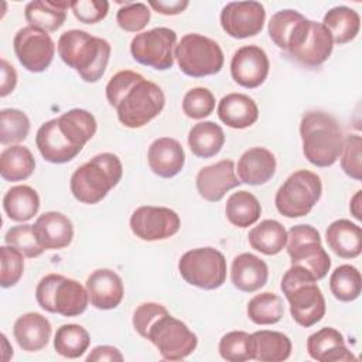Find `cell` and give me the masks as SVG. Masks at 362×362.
Here are the masks:
<instances>
[{"mask_svg":"<svg viewBox=\"0 0 362 362\" xmlns=\"http://www.w3.org/2000/svg\"><path fill=\"white\" fill-rule=\"evenodd\" d=\"M328 247L342 259H355L362 252V229L349 219H337L325 230Z\"/></svg>","mask_w":362,"mask_h":362,"instance_id":"28","label":"cell"},{"mask_svg":"<svg viewBox=\"0 0 362 362\" xmlns=\"http://www.w3.org/2000/svg\"><path fill=\"white\" fill-rule=\"evenodd\" d=\"M57 49L62 62L75 69L88 83H95L103 76L112 52L105 38L76 28L59 35Z\"/></svg>","mask_w":362,"mask_h":362,"instance_id":"3","label":"cell"},{"mask_svg":"<svg viewBox=\"0 0 362 362\" xmlns=\"http://www.w3.org/2000/svg\"><path fill=\"white\" fill-rule=\"evenodd\" d=\"M150 170L161 178H173L181 173L185 164V151L181 143L173 137L156 139L147 151Z\"/></svg>","mask_w":362,"mask_h":362,"instance_id":"21","label":"cell"},{"mask_svg":"<svg viewBox=\"0 0 362 362\" xmlns=\"http://www.w3.org/2000/svg\"><path fill=\"white\" fill-rule=\"evenodd\" d=\"M0 286L8 288L16 286L24 272V255L13 246L3 245L0 247Z\"/></svg>","mask_w":362,"mask_h":362,"instance_id":"45","label":"cell"},{"mask_svg":"<svg viewBox=\"0 0 362 362\" xmlns=\"http://www.w3.org/2000/svg\"><path fill=\"white\" fill-rule=\"evenodd\" d=\"M269 277V267L264 260L253 253L238 255L230 266V281L235 288L243 293L260 290Z\"/></svg>","mask_w":362,"mask_h":362,"instance_id":"26","label":"cell"},{"mask_svg":"<svg viewBox=\"0 0 362 362\" xmlns=\"http://www.w3.org/2000/svg\"><path fill=\"white\" fill-rule=\"evenodd\" d=\"M17 85V72L13 65H10L4 58H1V82H0V96L6 98L10 95Z\"/></svg>","mask_w":362,"mask_h":362,"instance_id":"51","label":"cell"},{"mask_svg":"<svg viewBox=\"0 0 362 362\" xmlns=\"http://www.w3.org/2000/svg\"><path fill=\"white\" fill-rule=\"evenodd\" d=\"M262 206L259 199L249 191L233 192L225 205L226 219L238 228H249L260 218Z\"/></svg>","mask_w":362,"mask_h":362,"instance_id":"36","label":"cell"},{"mask_svg":"<svg viewBox=\"0 0 362 362\" xmlns=\"http://www.w3.org/2000/svg\"><path fill=\"white\" fill-rule=\"evenodd\" d=\"M86 361L88 362H103V361L122 362L123 361V355H122V352L116 346H112V345H98L86 356Z\"/></svg>","mask_w":362,"mask_h":362,"instance_id":"50","label":"cell"},{"mask_svg":"<svg viewBox=\"0 0 362 362\" xmlns=\"http://www.w3.org/2000/svg\"><path fill=\"white\" fill-rule=\"evenodd\" d=\"M247 240L252 249L266 256H274L284 249L287 243V230L279 221L264 219L249 230Z\"/></svg>","mask_w":362,"mask_h":362,"instance_id":"33","label":"cell"},{"mask_svg":"<svg viewBox=\"0 0 362 362\" xmlns=\"http://www.w3.org/2000/svg\"><path fill=\"white\" fill-rule=\"evenodd\" d=\"M3 209L11 221L27 222L37 215L40 197L30 185L11 187L3 197Z\"/></svg>","mask_w":362,"mask_h":362,"instance_id":"32","label":"cell"},{"mask_svg":"<svg viewBox=\"0 0 362 362\" xmlns=\"http://www.w3.org/2000/svg\"><path fill=\"white\" fill-rule=\"evenodd\" d=\"M122 175L120 158L113 153H100L74 171L69 188L76 201L93 205L100 202L119 184Z\"/></svg>","mask_w":362,"mask_h":362,"instance_id":"5","label":"cell"},{"mask_svg":"<svg viewBox=\"0 0 362 362\" xmlns=\"http://www.w3.org/2000/svg\"><path fill=\"white\" fill-rule=\"evenodd\" d=\"M18 62L30 72H44L55 55V44L48 33L27 25L20 28L13 40Z\"/></svg>","mask_w":362,"mask_h":362,"instance_id":"14","label":"cell"},{"mask_svg":"<svg viewBox=\"0 0 362 362\" xmlns=\"http://www.w3.org/2000/svg\"><path fill=\"white\" fill-rule=\"evenodd\" d=\"M89 344V332L78 324L61 325L54 337L55 352L68 359H76L82 356L88 351Z\"/></svg>","mask_w":362,"mask_h":362,"instance_id":"37","label":"cell"},{"mask_svg":"<svg viewBox=\"0 0 362 362\" xmlns=\"http://www.w3.org/2000/svg\"><path fill=\"white\" fill-rule=\"evenodd\" d=\"M181 226L180 216L167 206L143 205L130 216V229L141 240L154 242L174 236Z\"/></svg>","mask_w":362,"mask_h":362,"instance_id":"15","label":"cell"},{"mask_svg":"<svg viewBox=\"0 0 362 362\" xmlns=\"http://www.w3.org/2000/svg\"><path fill=\"white\" fill-rule=\"evenodd\" d=\"M300 136L305 158L315 167L335 164L344 146V133L338 120L322 110H308L301 116Z\"/></svg>","mask_w":362,"mask_h":362,"instance_id":"4","label":"cell"},{"mask_svg":"<svg viewBox=\"0 0 362 362\" xmlns=\"http://www.w3.org/2000/svg\"><path fill=\"white\" fill-rule=\"evenodd\" d=\"M215 109L214 93L202 86L189 89L182 98V112L189 119H204L209 116Z\"/></svg>","mask_w":362,"mask_h":362,"instance_id":"44","label":"cell"},{"mask_svg":"<svg viewBox=\"0 0 362 362\" xmlns=\"http://www.w3.org/2000/svg\"><path fill=\"white\" fill-rule=\"evenodd\" d=\"M105 93L119 122L129 129L146 126L161 113L165 105L161 88L130 69L116 72L109 79Z\"/></svg>","mask_w":362,"mask_h":362,"instance_id":"1","label":"cell"},{"mask_svg":"<svg viewBox=\"0 0 362 362\" xmlns=\"http://www.w3.org/2000/svg\"><path fill=\"white\" fill-rule=\"evenodd\" d=\"M286 245L291 266L304 267L317 281L328 274L331 257L322 247L320 232L314 226L305 223L291 226Z\"/></svg>","mask_w":362,"mask_h":362,"instance_id":"11","label":"cell"},{"mask_svg":"<svg viewBox=\"0 0 362 362\" xmlns=\"http://www.w3.org/2000/svg\"><path fill=\"white\" fill-rule=\"evenodd\" d=\"M181 277L202 290H215L226 280V259L215 247H197L185 252L178 260Z\"/></svg>","mask_w":362,"mask_h":362,"instance_id":"10","label":"cell"},{"mask_svg":"<svg viewBox=\"0 0 362 362\" xmlns=\"http://www.w3.org/2000/svg\"><path fill=\"white\" fill-rule=\"evenodd\" d=\"M71 10L81 23L96 24L107 16L109 3L106 0H76L71 1Z\"/></svg>","mask_w":362,"mask_h":362,"instance_id":"48","label":"cell"},{"mask_svg":"<svg viewBox=\"0 0 362 362\" xmlns=\"http://www.w3.org/2000/svg\"><path fill=\"white\" fill-rule=\"evenodd\" d=\"M255 359L260 362H283L291 355L290 338L279 331L260 329L252 334Z\"/></svg>","mask_w":362,"mask_h":362,"instance_id":"31","label":"cell"},{"mask_svg":"<svg viewBox=\"0 0 362 362\" xmlns=\"http://www.w3.org/2000/svg\"><path fill=\"white\" fill-rule=\"evenodd\" d=\"M28 132L30 119L23 110L8 107L0 112V143L3 146H13L24 141Z\"/></svg>","mask_w":362,"mask_h":362,"instance_id":"41","label":"cell"},{"mask_svg":"<svg viewBox=\"0 0 362 362\" xmlns=\"http://www.w3.org/2000/svg\"><path fill=\"white\" fill-rule=\"evenodd\" d=\"M270 62L263 48L243 45L235 51L230 59L232 79L242 88H259L267 78Z\"/></svg>","mask_w":362,"mask_h":362,"instance_id":"17","label":"cell"},{"mask_svg":"<svg viewBox=\"0 0 362 362\" xmlns=\"http://www.w3.org/2000/svg\"><path fill=\"white\" fill-rule=\"evenodd\" d=\"M223 31L236 40L257 35L266 21V10L259 1H230L221 11Z\"/></svg>","mask_w":362,"mask_h":362,"instance_id":"16","label":"cell"},{"mask_svg":"<svg viewBox=\"0 0 362 362\" xmlns=\"http://www.w3.org/2000/svg\"><path fill=\"white\" fill-rule=\"evenodd\" d=\"M218 351L222 359L228 362H245L255 359L252 334L245 331H230L221 338Z\"/></svg>","mask_w":362,"mask_h":362,"instance_id":"42","label":"cell"},{"mask_svg":"<svg viewBox=\"0 0 362 362\" xmlns=\"http://www.w3.org/2000/svg\"><path fill=\"white\" fill-rule=\"evenodd\" d=\"M322 24L329 31L334 42L344 45L358 35L361 17L351 7L337 6L325 13Z\"/></svg>","mask_w":362,"mask_h":362,"instance_id":"34","label":"cell"},{"mask_svg":"<svg viewBox=\"0 0 362 362\" xmlns=\"http://www.w3.org/2000/svg\"><path fill=\"white\" fill-rule=\"evenodd\" d=\"M35 300L38 305L52 314L64 317H76L85 313L89 294L86 287L74 279L51 273L44 276L35 287Z\"/></svg>","mask_w":362,"mask_h":362,"instance_id":"7","label":"cell"},{"mask_svg":"<svg viewBox=\"0 0 362 362\" xmlns=\"http://www.w3.org/2000/svg\"><path fill=\"white\" fill-rule=\"evenodd\" d=\"M150 16L147 4L127 1L117 10L116 21L122 30L127 33H139L148 24Z\"/></svg>","mask_w":362,"mask_h":362,"instance_id":"47","label":"cell"},{"mask_svg":"<svg viewBox=\"0 0 362 362\" xmlns=\"http://www.w3.org/2000/svg\"><path fill=\"white\" fill-rule=\"evenodd\" d=\"M98 123L85 109H71L40 126L35 146L42 158L52 164L74 160L83 146L95 136Z\"/></svg>","mask_w":362,"mask_h":362,"instance_id":"2","label":"cell"},{"mask_svg":"<svg viewBox=\"0 0 362 362\" xmlns=\"http://www.w3.org/2000/svg\"><path fill=\"white\" fill-rule=\"evenodd\" d=\"M148 6L160 14L177 16V14L182 13L189 6V1H187V0H173V1L158 0V1H148Z\"/></svg>","mask_w":362,"mask_h":362,"instance_id":"52","label":"cell"},{"mask_svg":"<svg viewBox=\"0 0 362 362\" xmlns=\"http://www.w3.org/2000/svg\"><path fill=\"white\" fill-rule=\"evenodd\" d=\"M146 339H148L165 361H181L189 356L197 345V335L181 320L174 318L168 311L161 314L148 327Z\"/></svg>","mask_w":362,"mask_h":362,"instance_id":"12","label":"cell"},{"mask_svg":"<svg viewBox=\"0 0 362 362\" xmlns=\"http://www.w3.org/2000/svg\"><path fill=\"white\" fill-rule=\"evenodd\" d=\"M40 245L47 249H64L74 239V225L68 216L57 211L44 212L33 225Z\"/></svg>","mask_w":362,"mask_h":362,"instance_id":"23","label":"cell"},{"mask_svg":"<svg viewBox=\"0 0 362 362\" xmlns=\"http://www.w3.org/2000/svg\"><path fill=\"white\" fill-rule=\"evenodd\" d=\"M304 16L296 10L286 8L274 13L269 21V35L272 41L283 51H287V47L297 31L298 25L304 21Z\"/></svg>","mask_w":362,"mask_h":362,"instance_id":"40","label":"cell"},{"mask_svg":"<svg viewBox=\"0 0 362 362\" xmlns=\"http://www.w3.org/2000/svg\"><path fill=\"white\" fill-rule=\"evenodd\" d=\"M52 334L51 322L40 313L20 315L13 327V335L18 346L27 352H37L48 345Z\"/></svg>","mask_w":362,"mask_h":362,"instance_id":"25","label":"cell"},{"mask_svg":"<svg viewBox=\"0 0 362 362\" xmlns=\"http://www.w3.org/2000/svg\"><path fill=\"white\" fill-rule=\"evenodd\" d=\"M177 34L168 27H156L136 34L130 42L133 59L157 71H167L174 65Z\"/></svg>","mask_w":362,"mask_h":362,"instance_id":"13","label":"cell"},{"mask_svg":"<svg viewBox=\"0 0 362 362\" xmlns=\"http://www.w3.org/2000/svg\"><path fill=\"white\" fill-rule=\"evenodd\" d=\"M307 352L318 362H356V356L346 348L344 335L324 327L307 338Z\"/></svg>","mask_w":362,"mask_h":362,"instance_id":"22","label":"cell"},{"mask_svg":"<svg viewBox=\"0 0 362 362\" xmlns=\"http://www.w3.org/2000/svg\"><path fill=\"white\" fill-rule=\"evenodd\" d=\"M361 204H362V191L358 189L355 192V195L351 198V204H349V211L352 214V216L358 221H362V211H361Z\"/></svg>","mask_w":362,"mask_h":362,"instance_id":"53","label":"cell"},{"mask_svg":"<svg viewBox=\"0 0 362 362\" xmlns=\"http://www.w3.org/2000/svg\"><path fill=\"white\" fill-rule=\"evenodd\" d=\"M4 242H6V245L13 246L17 250H20L28 259L38 257L45 250L40 245V242L34 233L33 225H27V223L11 226L4 235Z\"/></svg>","mask_w":362,"mask_h":362,"instance_id":"43","label":"cell"},{"mask_svg":"<svg viewBox=\"0 0 362 362\" xmlns=\"http://www.w3.org/2000/svg\"><path fill=\"white\" fill-rule=\"evenodd\" d=\"M223 144L225 133L215 122H199L188 132V146L195 157L211 158L222 150Z\"/></svg>","mask_w":362,"mask_h":362,"instance_id":"30","label":"cell"},{"mask_svg":"<svg viewBox=\"0 0 362 362\" xmlns=\"http://www.w3.org/2000/svg\"><path fill=\"white\" fill-rule=\"evenodd\" d=\"M218 116L223 124L232 129H246L259 119L256 102L245 93H228L218 103Z\"/></svg>","mask_w":362,"mask_h":362,"instance_id":"27","label":"cell"},{"mask_svg":"<svg viewBox=\"0 0 362 362\" xmlns=\"http://www.w3.org/2000/svg\"><path fill=\"white\" fill-rule=\"evenodd\" d=\"M246 313L249 320L256 325L277 324L284 314L283 300L280 296L270 291L256 294L249 300Z\"/></svg>","mask_w":362,"mask_h":362,"instance_id":"38","label":"cell"},{"mask_svg":"<svg viewBox=\"0 0 362 362\" xmlns=\"http://www.w3.org/2000/svg\"><path fill=\"white\" fill-rule=\"evenodd\" d=\"M35 170V160L28 147L13 144L0 154V175L3 180L16 182L31 177Z\"/></svg>","mask_w":362,"mask_h":362,"instance_id":"35","label":"cell"},{"mask_svg":"<svg viewBox=\"0 0 362 362\" xmlns=\"http://www.w3.org/2000/svg\"><path fill=\"white\" fill-rule=\"evenodd\" d=\"M332 49L334 40L329 31L322 23L310 20V25L303 42L288 55L307 68H318L331 57Z\"/></svg>","mask_w":362,"mask_h":362,"instance_id":"19","label":"cell"},{"mask_svg":"<svg viewBox=\"0 0 362 362\" xmlns=\"http://www.w3.org/2000/svg\"><path fill=\"white\" fill-rule=\"evenodd\" d=\"M168 310L158 303H143L140 304L134 313H133V327L137 331V334L143 338H146L148 327L154 322L156 318H158L161 314L167 313Z\"/></svg>","mask_w":362,"mask_h":362,"instance_id":"49","label":"cell"},{"mask_svg":"<svg viewBox=\"0 0 362 362\" xmlns=\"http://www.w3.org/2000/svg\"><path fill=\"white\" fill-rule=\"evenodd\" d=\"M341 168L352 180H362V137L349 134L344 139L341 151Z\"/></svg>","mask_w":362,"mask_h":362,"instance_id":"46","label":"cell"},{"mask_svg":"<svg viewBox=\"0 0 362 362\" xmlns=\"http://www.w3.org/2000/svg\"><path fill=\"white\" fill-rule=\"evenodd\" d=\"M281 291L290 304L291 318L310 328L325 315V298L314 276L300 266H291L281 279Z\"/></svg>","mask_w":362,"mask_h":362,"instance_id":"6","label":"cell"},{"mask_svg":"<svg viewBox=\"0 0 362 362\" xmlns=\"http://www.w3.org/2000/svg\"><path fill=\"white\" fill-rule=\"evenodd\" d=\"M329 290L342 303L356 300L362 290L361 272L352 264L338 266L329 276Z\"/></svg>","mask_w":362,"mask_h":362,"instance_id":"39","label":"cell"},{"mask_svg":"<svg viewBox=\"0 0 362 362\" xmlns=\"http://www.w3.org/2000/svg\"><path fill=\"white\" fill-rule=\"evenodd\" d=\"M174 58L182 74L204 78L218 74L223 66V52L216 41L202 34H185L175 45Z\"/></svg>","mask_w":362,"mask_h":362,"instance_id":"8","label":"cell"},{"mask_svg":"<svg viewBox=\"0 0 362 362\" xmlns=\"http://www.w3.org/2000/svg\"><path fill=\"white\" fill-rule=\"evenodd\" d=\"M68 7H71V1L34 0L25 6L24 17L31 27L52 33L64 25Z\"/></svg>","mask_w":362,"mask_h":362,"instance_id":"29","label":"cell"},{"mask_svg":"<svg viewBox=\"0 0 362 362\" xmlns=\"http://www.w3.org/2000/svg\"><path fill=\"white\" fill-rule=\"evenodd\" d=\"M277 161L274 154L264 147H252L238 160V177L242 184H266L276 173Z\"/></svg>","mask_w":362,"mask_h":362,"instance_id":"24","label":"cell"},{"mask_svg":"<svg viewBox=\"0 0 362 362\" xmlns=\"http://www.w3.org/2000/svg\"><path fill=\"white\" fill-rule=\"evenodd\" d=\"M321 194V178L310 170H297L277 189L274 205L286 218H301L311 212Z\"/></svg>","mask_w":362,"mask_h":362,"instance_id":"9","label":"cell"},{"mask_svg":"<svg viewBox=\"0 0 362 362\" xmlns=\"http://www.w3.org/2000/svg\"><path fill=\"white\" fill-rule=\"evenodd\" d=\"M240 184L235 174V163L230 158L201 168L195 177L197 191L208 202H219L226 192Z\"/></svg>","mask_w":362,"mask_h":362,"instance_id":"18","label":"cell"},{"mask_svg":"<svg viewBox=\"0 0 362 362\" xmlns=\"http://www.w3.org/2000/svg\"><path fill=\"white\" fill-rule=\"evenodd\" d=\"M90 304L98 310L116 308L124 296L122 277L110 269H98L86 279Z\"/></svg>","mask_w":362,"mask_h":362,"instance_id":"20","label":"cell"}]
</instances>
